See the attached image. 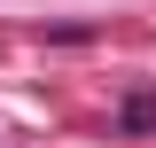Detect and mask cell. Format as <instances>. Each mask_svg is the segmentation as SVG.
Returning <instances> with one entry per match:
<instances>
[{"instance_id":"6da1fadb","label":"cell","mask_w":156,"mask_h":148,"mask_svg":"<svg viewBox=\"0 0 156 148\" xmlns=\"http://www.w3.org/2000/svg\"><path fill=\"white\" fill-rule=\"evenodd\" d=\"M156 125V93H133V101H125V132H148Z\"/></svg>"}]
</instances>
